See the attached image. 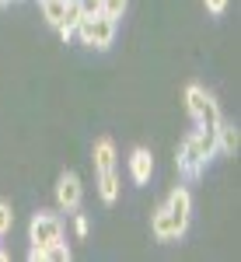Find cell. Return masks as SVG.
I'll list each match as a JSON object with an SVG mask.
<instances>
[{
  "instance_id": "603a6c76",
  "label": "cell",
  "mask_w": 241,
  "mask_h": 262,
  "mask_svg": "<svg viewBox=\"0 0 241 262\" xmlns=\"http://www.w3.org/2000/svg\"><path fill=\"white\" fill-rule=\"evenodd\" d=\"M39 4H42V0H39Z\"/></svg>"
},
{
  "instance_id": "5bb4252c",
  "label": "cell",
  "mask_w": 241,
  "mask_h": 262,
  "mask_svg": "<svg viewBox=\"0 0 241 262\" xmlns=\"http://www.w3.org/2000/svg\"><path fill=\"white\" fill-rule=\"evenodd\" d=\"M126 7H129V0H101V14H108V18H116V21L126 14Z\"/></svg>"
},
{
  "instance_id": "6da1fadb",
  "label": "cell",
  "mask_w": 241,
  "mask_h": 262,
  "mask_svg": "<svg viewBox=\"0 0 241 262\" xmlns=\"http://www.w3.org/2000/svg\"><path fill=\"white\" fill-rule=\"evenodd\" d=\"M95 175H98L101 203L112 206L119 200V171H116V143H112V137L95 140Z\"/></svg>"
},
{
  "instance_id": "5b68a950",
  "label": "cell",
  "mask_w": 241,
  "mask_h": 262,
  "mask_svg": "<svg viewBox=\"0 0 241 262\" xmlns=\"http://www.w3.org/2000/svg\"><path fill=\"white\" fill-rule=\"evenodd\" d=\"M63 238V224L60 217H53V213H35L32 217V224H28V242L32 245H39V248H46V245H53V242H60Z\"/></svg>"
},
{
  "instance_id": "d6986e66",
  "label": "cell",
  "mask_w": 241,
  "mask_h": 262,
  "mask_svg": "<svg viewBox=\"0 0 241 262\" xmlns=\"http://www.w3.org/2000/svg\"><path fill=\"white\" fill-rule=\"evenodd\" d=\"M28 259H32V262H46V252H42L39 245H32V252H28Z\"/></svg>"
},
{
  "instance_id": "2e32d148",
  "label": "cell",
  "mask_w": 241,
  "mask_h": 262,
  "mask_svg": "<svg viewBox=\"0 0 241 262\" xmlns=\"http://www.w3.org/2000/svg\"><path fill=\"white\" fill-rule=\"evenodd\" d=\"M77 11L84 14V18H91V14L101 11V0H77Z\"/></svg>"
},
{
  "instance_id": "44dd1931",
  "label": "cell",
  "mask_w": 241,
  "mask_h": 262,
  "mask_svg": "<svg viewBox=\"0 0 241 262\" xmlns=\"http://www.w3.org/2000/svg\"><path fill=\"white\" fill-rule=\"evenodd\" d=\"M0 4H14V0H0Z\"/></svg>"
},
{
  "instance_id": "7402d4cb",
  "label": "cell",
  "mask_w": 241,
  "mask_h": 262,
  "mask_svg": "<svg viewBox=\"0 0 241 262\" xmlns=\"http://www.w3.org/2000/svg\"><path fill=\"white\" fill-rule=\"evenodd\" d=\"M67 4H77V0H67Z\"/></svg>"
},
{
  "instance_id": "7c38bea8",
  "label": "cell",
  "mask_w": 241,
  "mask_h": 262,
  "mask_svg": "<svg viewBox=\"0 0 241 262\" xmlns=\"http://www.w3.org/2000/svg\"><path fill=\"white\" fill-rule=\"evenodd\" d=\"M67 7H70L67 0H42V18H46L49 25H53V28H56V25L67 18Z\"/></svg>"
},
{
  "instance_id": "52a82bcc",
  "label": "cell",
  "mask_w": 241,
  "mask_h": 262,
  "mask_svg": "<svg viewBox=\"0 0 241 262\" xmlns=\"http://www.w3.org/2000/svg\"><path fill=\"white\" fill-rule=\"evenodd\" d=\"M80 192H84V189H80V179L74 175V171H63L60 182H56V206L74 213V210L80 206Z\"/></svg>"
},
{
  "instance_id": "277c9868",
  "label": "cell",
  "mask_w": 241,
  "mask_h": 262,
  "mask_svg": "<svg viewBox=\"0 0 241 262\" xmlns=\"http://www.w3.org/2000/svg\"><path fill=\"white\" fill-rule=\"evenodd\" d=\"M164 213H168L171 234H175V242H179L182 234L189 231V217H192V196H189L185 185H175V189H171V196L164 203Z\"/></svg>"
},
{
  "instance_id": "30bf717a",
  "label": "cell",
  "mask_w": 241,
  "mask_h": 262,
  "mask_svg": "<svg viewBox=\"0 0 241 262\" xmlns=\"http://www.w3.org/2000/svg\"><path fill=\"white\" fill-rule=\"evenodd\" d=\"M80 18H84V14L77 11V4H70V7H67V18H63L60 25H56V32H60V39H63V42H70V39H74V32H77Z\"/></svg>"
},
{
  "instance_id": "4fadbf2b",
  "label": "cell",
  "mask_w": 241,
  "mask_h": 262,
  "mask_svg": "<svg viewBox=\"0 0 241 262\" xmlns=\"http://www.w3.org/2000/svg\"><path fill=\"white\" fill-rule=\"evenodd\" d=\"M42 252H46V262H67L70 259V248H67V242H53V245H46V248H42Z\"/></svg>"
},
{
  "instance_id": "9c48e42d",
  "label": "cell",
  "mask_w": 241,
  "mask_h": 262,
  "mask_svg": "<svg viewBox=\"0 0 241 262\" xmlns=\"http://www.w3.org/2000/svg\"><path fill=\"white\" fill-rule=\"evenodd\" d=\"M213 137H217V150H221V154H227V158H234V154H238L241 133H238V126H234V122H224L221 119V126L213 129Z\"/></svg>"
},
{
  "instance_id": "9a60e30c",
  "label": "cell",
  "mask_w": 241,
  "mask_h": 262,
  "mask_svg": "<svg viewBox=\"0 0 241 262\" xmlns=\"http://www.w3.org/2000/svg\"><path fill=\"white\" fill-rule=\"evenodd\" d=\"M11 224H14V213H11V203L0 200V238L11 231Z\"/></svg>"
},
{
  "instance_id": "ffe728a7",
  "label": "cell",
  "mask_w": 241,
  "mask_h": 262,
  "mask_svg": "<svg viewBox=\"0 0 241 262\" xmlns=\"http://www.w3.org/2000/svg\"><path fill=\"white\" fill-rule=\"evenodd\" d=\"M7 259H11V255H7V252H4V248H0V262H7Z\"/></svg>"
},
{
  "instance_id": "ac0fdd59",
  "label": "cell",
  "mask_w": 241,
  "mask_h": 262,
  "mask_svg": "<svg viewBox=\"0 0 241 262\" xmlns=\"http://www.w3.org/2000/svg\"><path fill=\"white\" fill-rule=\"evenodd\" d=\"M206 11L210 14H224L227 11V0H206Z\"/></svg>"
},
{
  "instance_id": "7a4b0ae2",
  "label": "cell",
  "mask_w": 241,
  "mask_h": 262,
  "mask_svg": "<svg viewBox=\"0 0 241 262\" xmlns=\"http://www.w3.org/2000/svg\"><path fill=\"white\" fill-rule=\"evenodd\" d=\"M185 108H189V116L196 122V129H217L221 126V105L203 84H189L185 88Z\"/></svg>"
},
{
  "instance_id": "3957f363",
  "label": "cell",
  "mask_w": 241,
  "mask_h": 262,
  "mask_svg": "<svg viewBox=\"0 0 241 262\" xmlns=\"http://www.w3.org/2000/svg\"><path fill=\"white\" fill-rule=\"evenodd\" d=\"M116 28H119V21L98 11V14H91V18H80L74 35H77L87 49H108V46L116 42Z\"/></svg>"
},
{
  "instance_id": "8fae6325",
  "label": "cell",
  "mask_w": 241,
  "mask_h": 262,
  "mask_svg": "<svg viewBox=\"0 0 241 262\" xmlns=\"http://www.w3.org/2000/svg\"><path fill=\"white\" fill-rule=\"evenodd\" d=\"M150 227H154V238L158 242H175V234H171V224H168V213H164V206L154 210V217H150Z\"/></svg>"
},
{
  "instance_id": "ba28073f",
  "label": "cell",
  "mask_w": 241,
  "mask_h": 262,
  "mask_svg": "<svg viewBox=\"0 0 241 262\" xmlns=\"http://www.w3.org/2000/svg\"><path fill=\"white\" fill-rule=\"evenodd\" d=\"M150 175H154V158L147 147H133L129 154V179L137 185H150Z\"/></svg>"
},
{
  "instance_id": "e0dca14e",
  "label": "cell",
  "mask_w": 241,
  "mask_h": 262,
  "mask_svg": "<svg viewBox=\"0 0 241 262\" xmlns=\"http://www.w3.org/2000/svg\"><path fill=\"white\" fill-rule=\"evenodd\" d=\"M87 231H91L87 217H84V213H77V217H74V234H77V238H87Z\"/></svg>"
},
{
  "instance_id": "8992f818",
  "label": "cell",
  "mask_w": 241,
  "mask_h": 262,
  "mask_svg": "<svg viewBox=\"0 0 241 262\" xmlns=\"http://www.w3.org/2000/svg\"><path fill=\"white\" fill-rule=\"evenodd\" d=\"M175 164H179V171L185 175V179H200V175H203L206 161H203V154H200V147H196V137H192V133H189V137L182 140Z\"/></svg>"
}]
</instances>
